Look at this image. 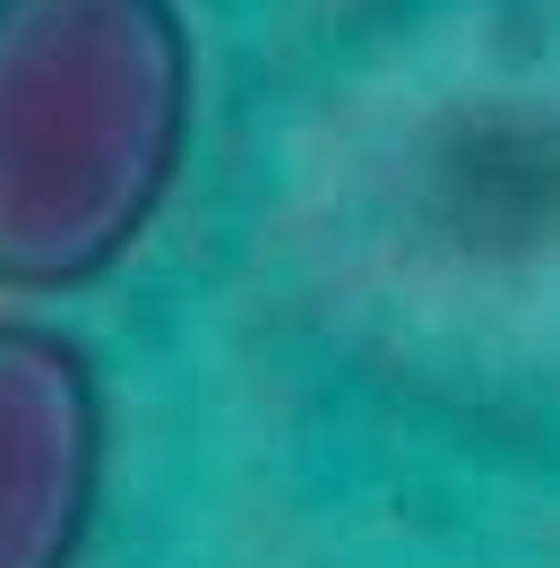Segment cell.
Wrapping results in <instances>:
<instances>
[{
    "label": "cell",
    "instance_id": "7a4b0ae2",
    "mask_svg": "<svg viewBox=\"0 0 560 568\" xmlns=\"http://www.w3.org/2000/svg\"><path fill=\"white\" fill-rule=\"evenodd\" d=\"M104 508V371L70 327L0 311V568H78Z\"/></svg>",
    "mask_w": 560,
    "mask_h": 568
},
{
    "label": "cell",
    "instance_id": "6da1fadb",
    "mask_svg": "<svg viewBox=\"0 0 560 568\" xmlns=\"http://www.w3.org/2000/svg\"><path fill=\"white\" fill-rule=\"evenodd\" d=\"M199 121L181 0H0V293L112 276L164 215Z\"/></svg>",
    "mask_w": 560,
    "mask_h": 568
}]
</instances>
